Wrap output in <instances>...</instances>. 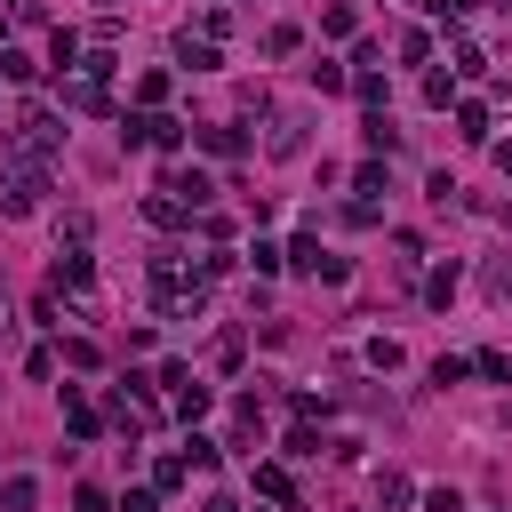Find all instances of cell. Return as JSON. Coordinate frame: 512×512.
<instances>
[{
  "label": "cell",
  "mask_w": 512,
  "mask_h": 512,
  "mask_svg": "<svg viewBox=\"0 0 512 512\" xmlns=\"http://www.w3.org/2000/svg\"><path fill=\"white\" fill-rule=\"evenodd\" d=\"M176 416H184V424H200V416H208V384H200V376L176 392Z\"/></svg>",
  "instance_id": "2e32d148"
},
{
  "label": "cell",
  "mask_w": 512,
  "mask_h": 512,
  "mask_svg": "<svg viewBox=\"0 0 512 512\" xmlns=\"http://www.w3.org/2000/svg\"><path fill=\"white\" fill-rule=\"evenodd\" d=\"M352 96L376 112V104H384V72H352Z\"/></svg>",
  "instance_id": "44dd1931"
},
{
  "label": "cell",
  "mask_w": 512,
  "mask_h": 512,
  "mask_svg": "<svg viewBox=\"0 0 512 512\" xmlns=\"http://www.w3.org/2000/svg\"><path fill=\"white\" fill-rule=\"evenodd\" d=\"M304 128H312L304 112H272V136H264V152H272V160H296V152H304Z\"/></svg>",
  "instance_id": "5b68a950"
},
{
  "label": "cell",
  "mask_w": 512,
  "mask_h": 512,
  "mask_svg": "<svg viewBox=\"0 0 512 512\" xmlns=\"http://www.w3.org/2000/svg\"><path fill=\"white\" fill-rule=\"evenodd\" d=\"M320 32H328V40H352V32H360V8H352V0H328V8H320Z\"/></svg>",
  "instance_id": "9c48e42d"
},
{
  "label": "cell",
  "mask_w": 512,
  "mask_h": 512,
  "mask_svg": "<svg viewBox=\"0 0 512 512\" xmlns=\"http://www.w3.org/2000/svg\"><path fill=\"white\" fill-rule=\"evenodd\" d=\"M32 504H40L32 472H8V480H0V512H32Z\"/></svg>",
  "instance_id": "8fae6325"
},
{
  "label": "cell",
  "mask_w": 512,
  "mask_h": 512,
  "mask_svg": "<svg viewBox=\"0 0 512 512\" xmlns=\"http://www.w3.org/2000/svg\"><path fill=\"white\" fill-rule=\"evenodd\" d=\"M144 216H152V224H160V232H176V224H192V208H184V200H168V192H160V184H152V192H144Z\"/></svg>",
  "instance_id": "52a82bcc"
},
{
  "label": "cell",
  "mask_w": 512,
  "mask_h": 512,
  "mask_svg": "<svg viewBox=\"0 0 512 512\" xmlns=\"http://www.w3.org/2000/svg\"><path fill=\"white\" fill-rule=\"evenodd\" d=\"M432 56V32H400V64H424Z\"/></svg>",
  "instance_id": "d4e9b609"
},
{
  "label": "cell",
  "mask_w": 512,
  "mask_h": 512,
  "mask_svg": "<svg viewBox=\"0 0 512 512\" xmlns=\"http://www.w3.org/2000/svg\"><path fill=\"white\" fill-rule=\"evenodd\" d=\"M472 368H480V376H488V384H512V352H480V360H472Z\"/></svg>",
  "instance_id": "cb8c5ba5"
},
{
  "label": "cell",
  "mask_w": 512,
  "mask_h": 512,
  "mask_svg": "<svg viewBox=\"0 0 512 512\" xmlns=\"http://www.w3.org/2000/svg\"><path fill=\"white\" fill-rule=\"evenodd\" d=\"M40 200H48V168H40V160H16V168L0 176V208H8V216H40Z\"/></svg>",
  "instance_id": "6da1fadb"
},
{
  "label": "cell",
  "mask_w": 512,
  "mask_h": 512,
  "mask_svg": "<svg viewBox=\"0 0 512 512\" xmlns=\"http://www.w3.org/2000/svg\"><path fill=\"white\" fill-rule=\"evenodd\" d=\"M160 192H168V200H184V208H208V200H216V184H208L200 168H168V176H160Z\"/></svg>",
  "instance_id": "8992f818"
},
{
  "label": "cell",
  "mask_w": 512,
  "mask_h": 512,
  "mask_svg": "<svg viewBox=\"0 0 512 512\" xmlns=\"http://www.w3.org/2000/svg\"><path fill=\"white\" fill-rule=\"evenodd\" d=\"M48 288H56V296H88V288H96V264H88V248H56V272H48Z\"/></svg>",
  "instance_id": "277c9868"
},
{
  "label": "cell",
  "mask_w": 512,
  "mask_h": 512,
  "mask_svg": "<svg viewBox=\"0 0 512 512\" xmlns=\"http://www.w3.org/2000/svg\"><path fill=\"white\" fill-rule=\"evenodd\" d=\"M432 8H440V16H464V8H472V0H432Z\"/></svg>",
  "instance_id": "f1b7e54d"
},
{
  "label": "cell",
  "mask_w": 512,
  "mask_h": 512,
  "mask_svg": "<svg viewBox=\"0 0 512 512\" xmlns=\"http://www.w3.org/2000/svg\"><path fill=\"white\" fill-rule=\"evenodd\" d=\"M448 296H456V264H440V272L424 280V304H432V312H448Z\"/></svg>",
  "instance_id": "9a60e30c"
},
{
  "label": "cell",
  "mask_w": 512,
  "mask_h": 512,
  "mask_svg": "<svg viewBox=\"0 0 512 512\" xmlns=\"http://www.w3.org/2000/svg\"><path fill=\"white\" fill-rule=\"evenodd\" d=\"M160 96H168V72H144V80H136V104H144V112H160Z\"/></svg>",
  "instance_id": "ffe728a7"
},
{
  "label": "cell",
  "mask_w": 512,
  "mask_h": 512,
  "mask_svg": "<svg viewBox=\"0 0 512 512\" xmlns=\"http://www.w3.org/2000/svg\"><path fill=\"white\" fill-rule=\"evenodd\" d=\"M200 152H216V160H240V152H248V136H240V128H200Z\"/></svg>",
  "instance_id": "7c38bea8"
},
{
  "label": "cell",
  "mask_w": 512,
  "mask_h": 512,
  "mask_svg": "<svg viewBox=\"0 0 512 512\" xmlns=\"http://www.w3.org/2000/svg\"><path fill=\"white\" fill-rule=\"evenodd\" d=\"M48 64H56V72L80 64V32H56V40H48Z\"/></svg>",
  "instance_id": "ac0fdd59"
},
{
  "label": "cell",
  "mask_w": 512,
  "mask_h": 512,
  "mask_svg": "<svg viewBox=\"0 0 512 512\" xmlns=\"http://www.w3.org/2000/svg\"><path fill=\"white\" fill-rule=\"evenodd\" d=\"M0 72H8V80H40V64H32L24 48H0Z\"/></svg>",
  "instance_id": "d6986e66"
},
{
  "label": "cell",
  "mask_w": 512,
  "mask_h": 512,
  "mask_svg": "<svg viewBox=\"0 0 512 512\" xmlns=\"http://www.w3.org/2000/svg\"><path fill=\"white\" fill-rule=\"evenodd\" d=\"M424 104H440V112H448V104H456V80H448V72H424Z\"/></svg>",
  "instance_id": "7402d4cb"
},
{
  "label": "cell",
  "mask_w": 512,
  "mask_h": 512,
  "mask_svg": "<svg viewBox=\"0 0 512 512\" xmlns=\"http://www.w3.org/2000/svg\"><path fill=\"white\" fill-rule=\"evenodd\" d=\"M152 504H160V488H128L120 496V512H152Z\"/></svg>",
  "instance_id": "484cf974"
},
{
  "label": "cell",
  "mask_w": 512,
  "mask_h": 512,
  "mask_svg": "<svg viewBox=\"0 0 512 512\" xmlns=\"http://www.w3.org/2000/svg\"><path fill=\"white\" fill-rule=\"evenodd\" d=\"M176 56H184V72H216V40H192V32H184Z\"/></svg>",
  "instance_id": "4fadbf2b"
},
{
  "label": "cell",
  "mask_w": 512,
  "mask_h": 512,
  "mask_svg": "<svg viewBox=\"0 0 512 512\" xmlns=\"http://www.w3.org/2000/svg\"><path fill=\"white\" fill-rule=\"evenodd\" d=\"M184 472H216V440H200V432H192V448H184Z\"/></svg>",
  "instance_id": "603a6c76"
},
{
  "label": "cell",
  "mask_w": 512,
  "mask_h": 512,
  "mask_svg": "<svg viewBox=\"0 0 512 512\" xmlns=\"http://www.w3.org/2000/svg\"><path fill=\"white\" fill-rule=\"evenodd\" d=\"M456 136L464 144H488V104H456Z\"/></svg>",
  "instance_id": "5bb4252c"
},
{
  "label": "cell",
  "mask_w": 512,
  "mask_h": 512,
  "mask_svg": "<svg viewBox=\"0 0 512 512\" xmlns=\"http://www.w3.org/2000/svg\"><path fill=\"white\" fill-rule=\"evenodd\" d=\"M56 144H64V120H56L48 104H24V112H16V152H24V160H48Z\"/></svg>",
  "instance_id": "7a4b0ae2"
},
{
  "label": "cell",
  "mask_w": 512,
  "mask_h": 512,
  "mask_svg": "<svg viewBox=\"0 0 512 512\" xmlns=\"http://www.w3.org/2000/svg\"><path fill=\"white\" fill-rule=\"evenodd\" d=\"M0 336H8V288H0Z\"/></svg>",
  "instance_id": "4dcf8cb0"
},
{
  "label": "cell",
  "mask_w": 512,
  "mask_h": 512,
  "mask_svg": "<svg viewBox=\"0 0 512 512\" xmlns=\"http://www.w3.org/2000/svg\"><path fill=\"white\" fill-rule=\"evenodd\" d=\"M256 496H272V504H296V480H288V464H256Z\"/></svg>",
  "instance_id": "30bf717a"
},
{
  "label": "cell",
  "mask_w": 512,
  "mask_h": 512,
  "mask_svg": "<svg viewBox=\"0 0 512 512\" xmlns=\"http://www.w3.org/2000/svg\"><path fill=\"white\" fill-rule=\"evenodd\" d=\"M496 168H504V176H512V136H504V144H496Z\"/></svg>",
  "instance_id": "83f0119b"
},
{
  "label": "cell",
  "mask_w": 512,
  "mask_h": 512,
  "mask_svg": "<svg viewBox=\"0 0 512 512\" xmlns=\"http://www.w3.org/2000/svg\"><path fill=\"white\" fill-rule=\"evenodd\" d=\"M64 424H72V440H96V432H104V416H96V408H88L72 384H64Z\"/></svg>",
  "instance_id": "ba28073f"
},
{
  "label": "cell",
  "mask_w": 512,
  "mask_h": 512,
  "mask_svg": "<svg viewBox=\"0 0 512 512\" xmlns=\"http://www.w3.org/2000/svg\"><path fill=\"white\" fill-rule=\"evenodd\" d=\"M120 136H128V144H152V152H176V144H184V120H168V112H136Z\"/></svg>",
  "instance_id": "3957f363"
},
{
  "label": "cell",
  "mask_w": 512,
  "mask_h": 512,
  "mask_svg": "<svg viewBox=\"0 0 512 512\" xmlns=\"http://www.w3.org/2000/svg\"><path fill=\"white\" fill-rule=\"evenodd\" d=\"M424 512H464V496H456V488H432V496H424Z\"/></svg>",
  "instance_id": "4316f807"
},
{
  "label": "cell",
  "mask_w": 512,
  "mask_h": 512,
  "mask_svg": "<svg viewBox=\"0 0 512 512\" xmlns=\"http://www.w3.org/2000/svg\"><path fill=\"white\" fill-rule=\"evenodd\" d=\"M496 280H504V296H512V264H504V272H496Z\"/></svg>",
  "instance_id": "1f68e13d"
},
{
  "label": "cell",
  "mask_w": 512,
  "mask_h": 512,
  "mask_svg": "<svg viewBox=\"0 0 512 512\" xmlns=\"http://www.w3.org/2000/svg\"><path fill=\"white\" fill-rule=\"evenodd\" d=\"M264 48H272V56H296V48H304V32H296V24H272V32H264Z\"/></svg>",
  "instance_id": "e0dca14e"
},
{
  "label": "cell",
  "mask_w": 512,
  "mask_h": 512,
  "mask_svg": "<svg viewBox=\"0 0 512 512\" xmlns=\"http://www.w3.org/2000/svg\"><path fill=\"white\" fill-rule=\"evenodd\" d=\"M208 512H240V504H232V496H208Z\"/></svg>",
  "instance_id": "f546056e"
}]
</instances>
